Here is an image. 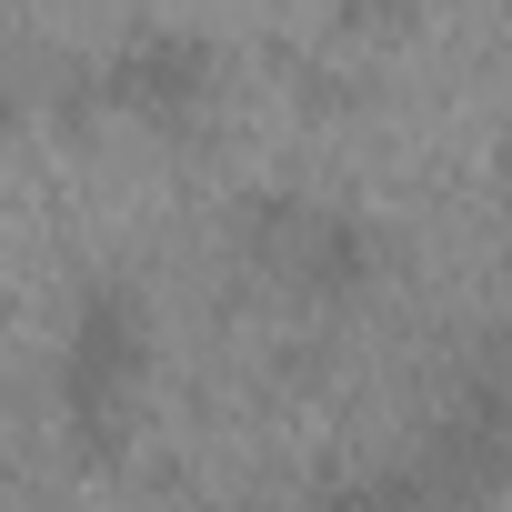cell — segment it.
Wrapping results in <instances>:
<instances>
[{
    "label": "cell",
    "mask_w": 512,
    "mask_h": 512,
    "mask_svg": "<svg viewBox=\"0 0 512 512\" xmlns=\"http://www.w3.org/2000/svg\"><path fill=\"white\" fill-rule=\"evenodd\" d=\"M141 372H151V312L131 282H91L71 302V332H61V432L81 462H111L131 442V412H141Z\"/></svg>",
    "instance_id": "1"
},
{
    "label": "cell",
    "mask_w": 512,
    "mask_h": 512,
    "mask_svg": "<svg viewBox=\"0 0 512 512\" xmlns=\"http://www.w3.org/2000/svg\"><path fill=\"white\" fill-rule=\"evenodd\" d=\"M241 251L262 262V282H282L292 302H352L382 272V241L362 231V211L312 201V191H251L241 201Z\"/></svg>",
    "instance_id": "2"
},
{
    "label": "cell",
    "mask_w": 512,
    "mask_h": 512,
    "mask_svg": "<svg viewBox=\"0 0 512 512\" xmlns=\"http://www.w3.org/2000/svg\"><path fill=\"white\" fill-rule=\"evenodd\" d=\"M91 101H101V111H121V121L181 131V121L211 101V41H191V31H131V41L101 61Z\"/></svg>",
    "instance_id": "3"
},
{
    "label": "cell",
    "mask_w": 512,
    "mask_h": 512,
    "mask_svg": "<svg viewBox=\"0 0 512 512\" xmlns=\"http://www.w3.org/2000/svg\"><path fill=\"white\" fill-rule=\"evenodd\" d=\"M342 31L352 41H402L412 31V0H342Z\"/></svg>",
    "instance_id": "4"
},
{
    "label": "cell",
    "mask_w": 512,
    "mask_h": 512,
    "mask_svg": "<svg viewBox=\"0 0 512 512\" xmlns=\"http://www.w3.org/2000/svg\"><path fill=\"white\" fill-rule=\"evenodd\" d=\"M21 121V81H11V61H0V131Z\"/></svg>",
    "instance_id": "5"
},
{
    "label": "cell",
    "mask_w": 512,
    "mask_h": 512,
    "mask_svg": "<svg viewBox=\"0 0 512 512\" xmlns=\"http://www.w3.org/2000/svg\"><path fill=\"white\" fill-rule=\"evenodd\" d=\"M502 201H512V131H502Z\"/></svg>",
    "instance_id": "6"
}]
</instances>
